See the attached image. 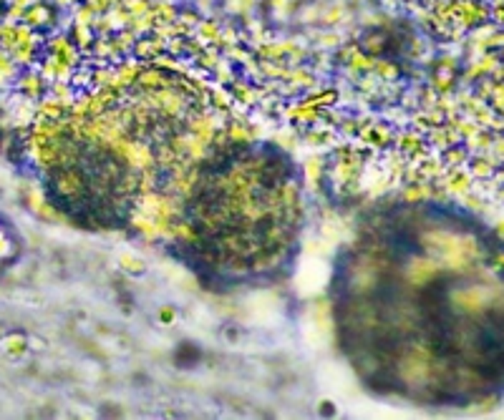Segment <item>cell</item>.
Instances as JSON below:
<instances>
[{"label": "cell", "instance_id": "6da1fadb", "mask_svg": "<svg viewBox=\"0 0 504 420\" xmlns=\"http://www.w3.org/2000/svg\"><path fill=\"white\" fill-rule=\"evenodd\" d=\"M189 239L209 264L250 272L270 264L297 229L290 166L270 149L240 146L207 161L186 201Z\"/></svg>", "mask_w": 504, "mask_h": 420}]
</instances>
